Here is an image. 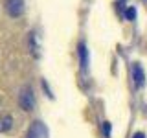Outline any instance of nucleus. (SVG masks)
<instances>
[{
  "label": "nucleus",
  "mask_w": 147,
  "mask_h": 138,
  "mask_svg": "<svg viewBox=\"0 0 147 138\" xmlns=\"http://www.w3.org/2000/svg\"><path fill=\"white\" fill-rule=\"evenodd\" d=\"M17 101H18V107L24 110V112L33 110L35 109V94H33V89H31L30 85L20 87L18 96H17Z\"/></svg>",
  "instance_id": "nucleus-1"
},
{
  "label": "nucleus",
  "mask_w": 147,
  "mask_h": 138,
  "mask_svg": "<svg viewBox=\"0 0 147 138\" xmlns=\"http://www.w3.org/2000/svg\"><path fill=\"white\" fill-rule=\"evenodd\" d=\"M4 9L11 18H18L24 15V0H4Z\"/></svg>",
  "instance_id": "nucleus-2"
},
{
  "label": "nucleus",
  "mask_w": 147,
  "mask_h": 138,
  "mask_svg": "<svg viewBox=\"0 0 147 138\" xmlns=\"http://www.w3.org/2000/svg\"><path fill=\"white\" fill-rule=\"evenodd\" d=\"M26 138H48V127H46V123L40 122V120L31 122V125L26 133Z\"/></svg>",
  "instance_id": "nucleus-3"
},
{
  "label": "nucleus",
  "mask_w": 147,
  "mask_h": 138,
  "mask_svg": "<svg viewBox=\"0 0 147 138\" xmlns=\"http://www.w3.org/2000/svg\"><path fill=\"white\" fill-rule=\"evenodd\" d=\"M132 81H134V85L138 89H142L145 83V72L142 68V64H138V63L132 64Z\"/></svg>",
  "instance_id": "nucleus-4"
},
{
  "label": "nucleus",
  "mask_w": 147,
  "mask_h": 138,
  "mask_svg": "<svg viewBox=\"0 0 147 138\" xmlns=\"http://www.w3.org/2000/svg\"><path fill=\"white\" fill-rule=\"evenodd\" d=\"M13 116L9 112H0V133H7L13 127Z\"/></svg>",
  "instance_id": "nucleus-5"
},
{
  "label": "nucleus",
  "mask_w": 147,
  "mask_h": 138,
  "mask_svg": "<svg viewBox=\"0 0 147 138\" xmlns=\"http://www.w3.org/2000/svg\"><path fill=\"white\" fill-rule=\"evenodd\" d=\"M28 44H30V52L33 53V57L39 59L40 57V52H39V43H37V35L35 31H31V33H28Z\"/></svg>",
  "instance_id": "nucleus-6"
},
{
  "label": "nucleus",
  "mask_w": 147,
  "mask_h": 138,
  "mask_svg": "<svg viewBox=\"0 0 147 138\" xmlns=\"http://www.w3.org/2000/svg\"><path fill=\"white\" fill-rule=\"evenodd\" d=\"M79 61H81V70L86 72V68H88V50H86L85 43H79Z\"/></svg>",
  "instance_id": "nucleus-7"
},
{
  "label": "nucleus",
  "mask_w": 147,
  "mask_h": 138,
  "mask_svg": "<svg viewBox=\"0 0 147 138\" xmlns=\"http://www.w3.org/2000/svg\"><path fill=\"white\" fill-rule=\"evenodd\" d=\"M134 17H136V9L134 7H127V11H125V18L127 20H134Z\"/></svg>",
  "instance_id": "nucleus-8"
},
{
  "label": "nucleus",
  "mask_w": 147,
  "mask_h": 138,
  "mask_svg": "<svg viewBox=\"0 0 147 138\" xmlns=\"http://www.w3.org/2000/svg\"><path fill=\"white\" fill-rule=\"evenodd\" d=\"M103 131H105V138H110V123L109 122L103 123Z\"/></svg>",
  "instance_id": "nucleus-9"
},
{
  "label": "nucleus",
  "mask_w": 147,
  "mask_h": 138,
  "mask_svg": "<svg viewBox=\"0 0 147 138\" xmlns=\"http://www.w3.org/2000/svg\"><path fill=\"white\" fill-rule=\"evenodd\" d=\"M132 138H145V135H144V133H134Z\"/></svg>",
  "instance_id": "nucleus-10"
},
{
  "label": "nucleus",
  "mask_w": 147,
  "mask_h": 138,
  "mask_svg": "<svg viewBox=\"0 0 147 138\" xmlns=\"http://www.w3.org/2000/svg\"><path fill=\"white\" fill-rule=\"evenodd\" d=\"M144 2H147V0H144Z\"/></svg>",
  "instance_id": "nucleus-11"
}]
</instances>
